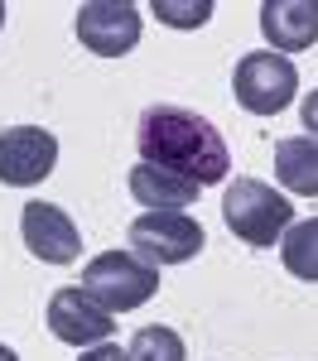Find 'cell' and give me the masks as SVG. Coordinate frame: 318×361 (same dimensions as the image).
I'll return each instance as SVG.
<instances>
[{
  "mask_svg": "<svg viewBox=\"0 0 318 361\" xmlns=\"http://www.w3.org/2000/svg\"><path fill=\"white\" fill-rule=\"evenodd\" d=\"M126 241H130V255H140L154 270L159 265H183V260H193L207 246L202 226L188 212H145V217L130 222Z\"/></svg>",
  "mask_w": 318,
  "mask_h": 361,
  "instance_id": "obj_5",
  "label": "cell"
},
{
  "mask_svg": "<svg viewBox=\"0 0 318 361\" xmlns=\"http://www.w3.org/2000/svg\"><path fill=\"white\" fill-rule=\"evenodd\" d=\"M130 193L140 207L149 212H178L198 197V183L193 178H178L169 169H154V164H135L130 169Z\"/></svg>",
  "mask_w": 318,
  "mask_h": 361,
  "instance_id": "obj_11",
  "label": "cell"
},
{
  "mask_svg": "<svg viewBox=\"0 0 318 361\" xmlns=\"http://www.w3.org/2000/svg\"><path fill=\"white\" fill-rule=\"evenodd\" d=\"M222 217H227V231L236 241H246V246H275L289 226H294V207L270 183L236 178L227 188V197H222Z\"/></svg>",
  "mask_w": 318,
  "mask_h": 361,
  "instance_id": "obj_2",
  "label": "cell"
},
{
  "mask_svg": "<svg viewBox=\"0 0 318 361\" xmlns=\"http://www.w3.org/2000/svg\"><path fill=\"white\" fill-rule=\"evenodd\" d=\"M260 29L275 54H304L318 44V0H265Z\"/></svg>",
  "mask_w": 318,
  "mask_h": 361,
  "instance_id": "obj_10",
  "label": "cell"
},
{
  "mask_svg": "<svg viewBox=\"0 0 318 361\" xmlns=\"http://www.w3.org/2000/svg\"><path fill=\"white\" fill-rule=\"evenodd\" d=\"M20 236H25V246L39 255V260H49V265H73L78 255H82V236H78V222L54 207V202H25V212H20Z\"/></svg>",
  "mask_w": 318,
  "mask_h": 361,
  "instance_id": "obj_9",
  "label": "cell"
},
{
  "mask_svg": "<svg viewBox=\"0 0 318 361\" xmlns=\"http://www.w3.org/2000/svg\"><path fill=\"white\" fill-rule=\"evenodd\" d=\"M135 149H140V164H154V169H169L178 178H193L198 188L207 183H222L231 169V154H227V140L212 121H202L198 111L188 106H149L135 126Z\"/></svg>",
  "mask_w": 318,
  "mask_h": 361,
  "instance_id": "obj_1",
  "label": "cell"
},
{
  "mask_svg": "<svg viewBox=\"0 0 318 361\" xmlns=\"http://www.w3.org/2000/svg\"><path fill=\"white\" fill-rule=\"evenodd\" d=\"M82 361H130V352H121L116 342H102V347H92V352H82Z\"/></svg>",
  "mask_w": 318,
  "mask_h": 361,
  "instance_id": "obj_16",
  "label": "cell"
},
{
  "mask_svg": "<svg viewBox=\"0 0 318 361\" xmlns=\"http://www.w3.org/2000/svg\"><path fill=\"white\" fill-rule=\"evenodd\" d=\"M275 178L289 193L318 197V135H289L275 145Z\"/></svg>",
  "mask_w": 318,
  "mask_h": 361,
  "instance_id": "obj_12",
  "label": "cell"
},
{
  "mask_svg": "<svg viewBox=\"0 0 318 361\" xmlns=\"http://www.w3.org/2000/svg\"><path fill=\"white\" fill-rule=\"evenodd\" d=\"M304 130H314V135H318V87L304 97Z\"/></svg>",
  "mask_w": 318,
  "mask_h": 361,
  "instance_id": "obj_17",
  "label": "cell"
},
{
  "mask_svg": "<svg viewBox=\"0 0 318 361\" xmlns=\"http://www.w3.org/2000/svg\"><path fill=\"white\" fill-rule=\"evenodd\" d=\"M0 361H20V357H15V352H10V347H5V342H0Z\"/></svg>",
  "mask_w": 318,
  "mask_h": 361,
  "instance_id": "obj_18",
  "label": "cell"
},
{
  "mask_svg": "<svg viewBox=\"0 0 318 361\" xmlns=\"http://www.w3.org/2000/svg\"><path fill=\"white\" fill-rule=\"evenodd\" d=\"M82 289L106 308V313H130V308H140V304L154 299L159 270L145 265L140 255H130V250H106V255H97L82 270Z\"/></svg>",
  "mask_w": 318,
  "mask_h": 361,
  "instance_id": "obj_3",
  "label": "cell"
},
{
  "mask_svg": "<svg viewBox=\"0 0 318 361\" xmlns=\"http://www.w3.org/2000/svg\"><path fill=\"white\" fill-rule=\"evenodd\" d=\"M231 92L251 116H280L299 92V68L275 49L246 54L236 63V73H231Z\"/></svg>",
  "mask_w": 318,
  "mask_h": 361,
  "instance_id": "obj_4",
  "label": "cell"
},
{
  "mask_svg": "<svg viewBox=\"0 0 318 361\" xmlns=\"http://www.w3.org/2000/svg\"><path fill=\"white\" fill-rule=\"evenodd\" d=\"M149 10L173 29H198L212 20V0H154Z\"/></svg>",
  "mask_w": 318,
  "mask_h": 361,
  "instance_id": "obj_15",
  "label": "cell"
},
{
  "mask_svg": "<svg viewBox=\"0 0 318 361\" xmlns=\"http://www.w3.org/2000/svg\"><path fill=\"white\" fill-rule=\"evenodd\" d=\"M111 328H116L111 313L97 304L87 289H78V284L58 289L49 299V333L58 342H68V347H102L111 337Z\"/></svg>",
  "mask_w": 318,
  "mask_h": 361,
  "instance_id": "obj_8",
  "label": "cell"
},
{
  "mask_svg": "<svg viewBox=\"0 0 318 361\" xmlns=\"http://www.w3.org/2000/svg\"><path fill=\"white\" fill-rule=\"evenodd\" d=\"M58 164V140L54 130L39 126H10L0 135V183L10 188H34L44 183Z\"/></svg>",
  "mask_w": 318,
  "mask_h": 361,
  "instance_id": "obj_7",
  "label": "cell"
},
{
  "mask_svg": "<svg viewBox=\"0 0 318 361\" xmlns=\"http://www.w3.org/2000/svg\"><path fill=\"white\" fill-rule=\"evenodd\" d=\"M0 25H5V0H0Z\"/></svg>",
  "mask_w": 318,
  "mask_h": 361,
  "instance_id": "obj_19",
  "label": "cell"
},
{
  "mask_svg": "<svg viewBox=\"0 0 318 361\" xmlns=\"http://www.w3.org/2000/svg\"><path fill=\"white\" fill-rule=\"evenodd\" d=\"M126 352H130V361H188L183 337L173 333V328H140Z\"/></svg>",
  "mask_w": 318,
  "mask_h": 361,
  "instance_id": "obj_14",
  "label": "cell"
},
{
  "mask_svg": "<svg viewBox=\"0 0 318 361\" xmlns=\"http://www.w3.org/2000/svg\"><path fill=\"white\" fill-rule=\"evenodd\" d=\"M280 255H285V270L294 279H314L318 284V217L289 226L280 236Z\"/></svg>",
  "mask_w": 318,
  "mask_h": 361,
  "instance_id": "obj_13",
  "label": "cell"
},
{
  "mask_svg": "<svg viewBox=\"0 0 318 361\" xmlns=\"http://www.w3.org/2000/svg\"><path fill=\"white\" fill-rule=\"evenodd\" d=\"M140 5L130 0H87L78 5V39L97 58H121L140 44Z\"/></svg>",
  "mask_w": 318,
  "mask_h": 361,
  "instance_id": "obj_6",
  "label": "cell"
}]
</instances>
